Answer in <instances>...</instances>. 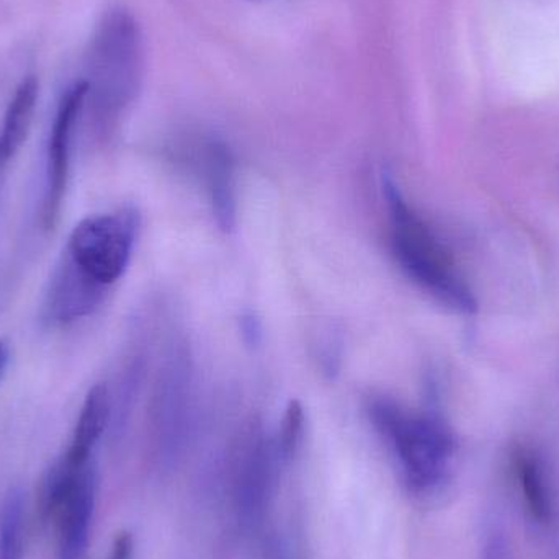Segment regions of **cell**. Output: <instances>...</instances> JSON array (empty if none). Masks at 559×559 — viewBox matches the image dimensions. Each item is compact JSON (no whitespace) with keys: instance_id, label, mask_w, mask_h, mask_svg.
Returning <instances> with one entry per match:
<instances>
[{"instance_id":"obj_14","label":"cell","mask_w":559,"mask_h":559,"mask_svg":"<svg viewBox=\"0 0 559 559\" xmlns=\"http://www.w3.org/2000/svg\"><path fill=\"white\" fill-rule=\"evenodd\" d=\"M302 429H305V413L298 401H292L286 407L285 417H283L282 429H280L277 442H275V453L280 465H288L301 445Z\"/></svg>"},{"instance_id":"obj_20","label":"cell","mask_w":559,"mask_h":559,"mask_svg":"<svg viewBox=\"0 0 559 559\" xmlns=\"http://www.w3.org/2000/svg\"><path fill=\"white\" fill-rule=\"evenodd\" d=\"M277 559H289L285 551H278Z\"/></svg>"},{"instance_id":"obj_10","label":"cell","mask_w":559,"mask_h":559,"mask_svg":"<svg viewBox=\"0 0 559 559\" xmlns=\"http://www.w3.org/2000/svg\"><path fill=\"white\" fill-rule=\"evenodd\" d=\"M110 396L105 384H95L79 414L74 436L69 443L64 459L72 465H85L94 462V450L100 442L108 423H110Z\"/></svg>"},{"instance_id":"obj_2","label":"cell","mask_w":559,"mask_h":559,"mask_svg":"<svg viewBox=\"0 0 559 559\" xmlns=\"http://www.w3.org/2000/svg\"><path fill=\"white\" fill-rule=\"evenodd\" d=\"M143 39L134 16L124 7L102 15L85 52L87 97L95 123L108 128L127 110L140 91Z\"/></svg>"},{"instance_id":"obj_3","label":"cell","mask_w":559,"mask_h":559,"mask_svg":"<svg viewBox=\"0 0 559 559\" xmlns=\"http://www.w3.org/2000/svg\"><path fill=\"white\" fill-rule=\"evenodd\" d=\"M383 193L393 226V251L407 277L447 308L473 314L478 301L429 226L407 205L390 174H383Z\"/></svg>"},{"instance_id":"obj_8","label":"cell","mask_w":559,"mask_h":559,"mask_svg":"<svg viewBox=\"0 0 559 559\" xmlns=\"http://www.w3.org/2000/svg\"><path fill=\"white\" fill-rule=\"evenodd\" d=\"M277 465L275 447L262 437L252 436L239 456L236 472V499L239 512L248 524H258L264 515Z\"/></svg>"},{"instance_id":"obj_19","label":"cell","mask_w":559,"mask_h":559,"mask_svg":"<svg viewBox=\"0 0 559 559\" xmlns=\"http://www.w3.org/2000/svg\"><path fill=\"white\" fill-rule=\"evenodd\" d=\"M9 164L10 163H7V160L0 156V186H2L3 174H5V169L9 167Z\"/></svg>"},{"instance_id":"obj_9","label":"cell","mask_w":559,"mask_h":559,"mask_svg":"<svg viewBox=\"0 0 559 559\" xmlns=\"http://www.w3.org/2000/svg\"><path fill=\"white\" fill-rule=\"evenodd\" d=\"M203 170L216 223L223 231H231L236 225L235 164L231 153L223 144H206Z\"/></svg>"},{"instance_id":"obj_13","label":"cell","mask_w":559,"mask_h":559,"mask_svg":"<svg viewBox=\"0 0 559 559\" xmlns=\"http://www.w3.org/2000/svg\"><path fill=\"white\" fill-rule=\"evenodd\" d=\"M25 514V492L10 489L0 506V559H23Z\"/></svg>"},{"instance_id":"obj_12","label":"cell","mask_w":559,"mask_h":559,"mask_svg":"<svg viewBox=\"0 0 559 559\" xmlns=\"http://www.w3.org/2000/svg\"><path fill=\"white\" fill-rule=\"evenodd\" d=\"M39 84L36 75H26L15 88L12 100L9 102L0 128V156L10 163L22 150L23 143L32 130L38 102Z\"/></svg>"},{"instance_id":"obj_17","label":"cell","mask_w":559,"mask_h":559,"mask_svg":"<svg viewBox=\"0 0 559 559\" xmlns=\"http://www.w3.org/2000/svg\"><path fill=\"white\" fill-rule=\"evenodd\" d=\"M134 540L130 532H121L115 537L108 559H133Z\"/></svg>"},{"instance_id":"obj_4","label":"cell","mask_w":559,"mask_h":559,"mask_svg":"<svg viewBox=\"0 0 559 559\" xmlns=\"http://www.w3.org/2000/svg\"><path fill=\"white\" fill-rule=\"evenodd\" d=\"M140 229V213L124 206L82 219L69 236L62 258L95 285L110 288L130 265Z\"/></svg>"},{"instance_id":"obj_16","label":"cell","mask_w":559,"mask_h":559,"mask_svg":"<svg viewBox=\"0 0 559 559\" xmlns=\"http://www.w3.org/2000/svg\"><path fill=\"white\" fill-rule=\"evenodd\" d=\"M239 328H241L242 341L248 347H258L261 344L264 329H262L261 319L254 312H245L239 321Z\"/></svg>"},{"instance_id":"obj_7","label":"cell","mask_w":559,"mask_h":559,"mask_svg":"<svg viewBox=\"0 0 559 559\" xmlns=\"http://www.w3.org/2000/svg\"><path fill=\"white\" fill-rule=\"evenodd\" d=\"M107 292L104 286L82 277L61 255L43 299V319L59 328L72 324L91 316L104 302Z\"/></svg>"},{"instance_id":"obj_5","label":"cell","mask_w":559,"mask_h":559,"mask_svg":"<svg viewBox=\"0 0 559 559\" xmlns=\"http://www.w3.org/2000/svg\"><path fill=\"white\" fill-rule=\"evenodd\" d=\"M45 518L55 521L58 559H85L97 501V469L91 462L59 476Z\"/></svg>"},{"instance_id":"obj_1","label":"cell","mask_w":559,"mask_h":559,"mask_svg":"<svg viewBox=\"0 0 559 559\" xmlns=\"http://www.w3.org/2000/svg\"><path fill=\"white\" fill-rule=\"evenodd\" d=\"M368 414L390 447L407 491L417 498L442 492L452 475L456 439L437 409V397H430L424 413H411L390 397H373Z\"/></svg>"},{"instance_id":"obj_6","label":"cell","mask_w":559,"mask_h":559,"mask_svg":"<svg viewBox=\"0 0 559 559\" xmlns=\"http://www.w3.org/2000/svg\"><path fill=\"white\" fill-rule=\"evenodd\" d=\"M85 97L87 85L84 81L75 82L62 94L56 108L46 151V182L41 209V226L46 233L55 231L61 219L71 173L72 138L75 124L85 108Z\"/></svg>"},{"instance_id":"obj_11","label":"cell","mask_w":559,"mask_h":559,"mask_svg":"<svg viewBox=\"0 0 559 559\" xmlns=\"http://www.w3.org/2000/svg\"><path fill=\"white\" fill-rule=\"evenodd\" d=\"M515 475L532 519L540 525L555 521V495L544 460L531 449H519L514 455Z\"/></svg>"},{"instance_id":"obj_18","label":"cell","mask_w":559,"mask_h":559,"mask_svg":"<svg viewBox=\"0 0 559 559\" xmlns=\"http://www.w3.org/2000/svg\"><path fill=\"white\" fill-rule=\"evenodd\" d=\"M10 361V347L7 342L0 341V381L5 377L7 367Z\"/></svg>"},{"instance_id":"obj_15","label":"cell","mask_w":559,"mask_h":559,"mask_svg":"<svg viewBox=\"0 0 559 559\" xmlns=\"http://www.w3.org/2000/svg\"><path fill=\"white\" fill-rule=\"evenodd\" d=\"M481 559H511L508 534L499 524L492 525L486 534Z\"/></svg>"}]
</instances>
